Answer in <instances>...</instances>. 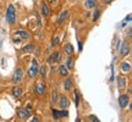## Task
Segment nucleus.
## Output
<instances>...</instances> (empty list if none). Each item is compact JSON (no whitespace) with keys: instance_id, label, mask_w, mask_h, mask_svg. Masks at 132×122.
Returning a JSON list of instances; mask_svg holds the SVG:
<instances>
[{"instance_id":"obj_9","label":"nucleus","mask_w":132,"mask_h":122,"mask_svg":"<svg viewBox=\"0 0 132 122\" xmlns=\"http://www.w3.org/2000/svg\"><path fill=\"white\" fill-rule=\"evenodd\" d=\"M67 16H69V12H67V10H65V11H62L60 14V16H59V18H58V23H64V21H65L66 18H67Z\"/></svg>"},{"instance_id":"obj_4","label":"nucleus","mask_w":132,"mask_h":122,"mask_svg":"<svg viewBox=\"0 0 132 122\" xmlns=\"http://www.w3.org/2000/svg\"><path fill=\"white\" fill-rule=\"evenodd\" d=\"M128 103H130V98H128V95L122 94V95L119 96V105H120L121 109H126V106L128 105Z\"/></svg>"},{"instance_id":"obj_34","label":"nucleus","mask_w":132,"mask_h":122,"mask_svg":"<svg viewBox=\"0 0 132 122\" xmlns=\"http://www.w3.org/2000/svg\"><path fill=\"white\" fill-rule=\"evenodd\" d=\"M49 1H50V3H53V4H54V3L56 1V0H49Z\"/></svg>"},{"instance_id":"obj_8","label":"nucleus","mask_w":132,"mask_h":122,"mask_svg":"<svg viewBox=\"0 0 132 122\" xmlns=\"http://www.w3.org/2000/svg\"><path fill=\"white\" fill-rule=\"evenodd\" d=\"M44 92H45V84H43V83L37 84V87H36V93L38 95H43Z\"/></svg>"},{"instance_id":"obj_12","label":"nucleus","mask_w":132,"mask_h":122,"mask_svg":"<svg viewBox=\"0 0 132 122\" xmlns=\"http://www.w3.org/2000/svg\"><path fill=\"white\" fill-rule=\"evenodd\" d=\"M121 71L125 73H128L131 71V66H130V64H127V62H122L121 64Z\"/></svg>"},{"instance_id":"obj_26","label":"nucleus","mask_w":132,"mask_h":122,"mask_svg":"<svg viewBox=\"0 0 132 122\" xmlns=\"http://www.w3.org/2000/svg\"><path fill=\"white\" fill-rule=\"evenodd\" d=\"M58 44H59V38H58V37H55V38L53 39V43H51V45H53V46H56Z\"/></svg>"},{"instance_id":"obj_32","label":"nucleus","mask_w":132,"mask_h":122,"mask_svg":"<svg viewBox=\"0 0 132 122\" xmlns=\"http://www.w3.org/2000/svg\"><path fill=\"white\" fill-rule=\"evenodd\" d=\"M20 42H21V39H20V38H18V39H17V38L14 39V43H20Z\"/></svg>"},{"instance_id":"obj_7","label":"nucleus","mask_w":132,"mask_h":122,"mask_svg":"<svg viewBox=\"0 0 132 122\" xmlns=\"http://www.w3.org/2000/svg\"><path fill=\"white\" fill-rule=\"evenodd\" d=\"M60 59H61V54L59 51H56V53H54V54L48 59V61H49V62H59Z\"/></svg>"},{"instance_id":"obj_14","label":"nucleus","mask_w":132,"mask_h":122,"mask_svg":"<svg viewBox=\"0 0 132 122\" xmlns=\"http://www.w3.org/2000/svg\"><path fill=\"white\" fill-rule=\"evenodd\" d=\"M12 94H14L15 98H20L22 95V89L18 88V87H15V88L12 89Z\"/></svg>"},{"instance_id":"obj_2","label":"nucleus","mask_w":132,"mask_h":122,"mask_svg":"<svg viewBox=\"0 0 132 122\" xmlns=\"http://www.w3.org/2000/svg\"><path fill=\"white\" fill-rule=\"evenodd\" d=\"M39 71V67H38V61H37V59H33L32 60V66H31V68L28 70V76L31 78L36 77V75L38 73Z\"/></svg>"},{"instance_id":"obj_10","label":"nucleus","mask_w":132,"mask_h":122,"mask_svg":"<svg viewBox=\"0 0 132 122\" xmlns=\"http://www.w3.org/2000/svg\"><path fill=\"white\" fill-rule=\"evenodd\" d=\"M84 5H86L87 9L95 7V6H97V0H86V1H84Z\"/></svg>"},{"instance_id":"obj_19","label":"nucleus","mask_w":132,"mask_h":122,"mask_svg":"<svg viewBox=\"0 0 132 122\" xmlns=\"http://www.w3.org/2000/svg\"><path fill=\"white\" fill-rule=\"evenodd\" d=\"M65 53L66 54H69V55L73 54V46H72L71 44H66L65 45Z\"/></svg>"},{"instance_id":"obj_17","label":"nucleus","mask_w":132,"mask_h":122,"mask_svg":"<svg viewBox=\"0 0 132 122\" xmlns=\"http://www.w3.org/2000/svg\"><path fill=\"white\" fill-rule=\"evenodd\" d=\"M34 50H36V46L32 44H29V45H26V46L22 49V51H23V53H32Z\"/></svg>"},{"instance_id":"obj_33","label":"nucleus","mask_w":132,"mask_h":122,"mask_svg":"<svg viewBox=\"0 0 132 122\" xmlns=\"http://www.w3.org/2000/svg\"><path fill=\"white\" fill-rule=\"evenodd\" d=\"M32 121H33V122H37V121H39V120H38V118H37V117H34V118H33Z\"/></svg>"},{"instance_id":"obj_22","label":"nucleus","mask_w":132,"mask_h":122,"mask_svg":"<svg viewBox=\"0 0 132 122\" xmlns=\"http://www.w3.org/2000/svg\"><path fill=\"white\" fill-rule=\"evenodd\" d=\"M53 117H54V120H59L60 118V112L58 110H55V109H53Z\"/></svg>"},{"instance_id":"obj_24","label":"nucleus","mask_w":132,"mask_h":122,"mask_svg":"<svg viewBox=\"0 0 132 122\" xmlns=\"http://www.w3.org/2000/svg\"><path fill=\"white\" fill-rule=\"evenodd\" d=\"M71 88V79H67L65 82V89L66 90H69V89Z\"/></svg>"},{"instance_id":"obj_29","label":"nucleus","mask_w":132,"mask_h":122,"mask_svg":"<svg viewBox=\"0 0 132 122\" xmlns=\"http://www.w3.org/2000/svg\"><path fill=\"white\" fill-rule=\"evenodd\" d=\"M125 21H127V22H130V21H131V14H128V15H127V17L125 18Z\"/></svg>"},{"instance_id":"obj_15","label":"nucleus","mask_w":132,"mask_h":122,"mask_svg":"<svg viewBox=\"0 0 132 122\" xmlns=\"http://www.w3.org/2000/svg\"><path fill=\"white\" fill-rule=\"evenodd\" d=\"M59 71H60L61 76H67V75H69V68H67L65 65H61V66L59 67Z\"/></svg>"},{"instance_id":"obj_6","label":"nucleus","mask_w":132,"mask_h":122,"mask_svg":"<svg viewBox=\"0 0 132 122\" xmlns=\"http://www.w3.org/2000/svg\"><path fill=\"white\" fill-rule=\"evenodd\" d=\"M128 53H130V44L125 42L122 44V48L120 49V54H121V56H126Z\"/></svg>"},{"instance_id":"obj_21","label":"nucleus","mask_w":132,"mask_h":122,"mask_svg":"<svg viewBox=\"0 0 132 122\" xmlns=\"http://www.w3.org/2000/svg\"><path fill=\"white\" fill-rule=\"evenodd\" d=\"M58 100H59V94H58V92H56V90H54V92H53V103L56 104V103H58Z\"/></svg>"},{"instance_id":"obj_23","label":"nucleus","mask_w":132,"mask_h":122,"mask_svg":"<svg viewBox=\"0 0 132 122\" xmlns=\"http://www.w3.org/2000/svg\"><path fill=\"white\" fill-rule=\"evenodd\" d=\"M75 103H76V106L80 105V95L77 92H75Z\"/></svg>"},{"instance_id":"obj_30","label":"nucleus","mask_w":132,"mask_h":122,"mask_svg":"<svg viewBox=\"0 0 132 122\" xmlns=\"http://www.w3.org/2000/svg\"><path fill=\"white\" fill-rule=\"evenodd\" d=\"M78 50L82 51V42H78Z\"/></svg>"},{"instance_id":"obj_20","label":"nucleus","mask_w":132,"mask_h":122,"mask_svg":"<svg viewBox=\"0 0 132 122\" xmlns=\"http://www.w3.org/2000/svg\"><path fill=\"white\" fill-rule=\"evenodd\" d=\"M65 66L67 67L69 70H70V68H71V67L73 66V60H72L71 57H69V59L66 60V65H65Z\"/></svg>"},{"instance_id":"obj_11","label":"nucleus","mask_w":132,"mask_h":122,"mask_svg":"<svg viewBox=\"0 0 132 122\" xmlns=\"http://www.w3.org/2000/svg\"><path fill=\"white\" fill-rule=\"evenodd\" d=\"M69 100H67V98H65V96H62L60 99V107L61 109H67L69 107Z\"/></svg>"},{"instance_id":"obj_13","label":"nucleus","mask_w":132,"mask_h":122,"mask_svg":"<svg viewBox=\"0 0 132 122\" xmlns=\"http://www.w3.org/2000/svg\"><path fill=\"white\" fill-rule=\"evenodd\" d=\"M117 84H119V88L122 89L126 87V78L124 77H119L117 78Z\"/></svg>"},{"instance_id":"obj_16","label":"nucleus","mask_w":132,"mask_h":122,"mask_svg":"<svg viewBox=\"0 0 132 122\" xmlns=\"http://www.w3.org/2000/svg\"><path fill=\"white\" fill-rule=\"evenodd\" d=\"M42 12H43L44 16H47V17L50 15V9L48 7L47 4H43V5H42Z\"/></svg>"},{"instance_id":"obj_28","label":"nucleus","mask_w":132,"mask_h":122,"mask_svg":"<svg viewBox=\"0 0 132 122\" xmlns=\"http://www.w3.org/2000/svg\"><path fill=\"white\" fill-rule=\"evenodd\" d=\"M67 115H69V114H67V111H65V110H62L60 112V117H66Z\"/></svg>"},{"instance_id":"obj_31","label":"nucleus","mask_w":132,"mask_h":122,"mask_svg":"<svg viewBox=\"0 0 132 122\" xmlns=\"http://www.w3.org/2000/svg\"><path fill=\"white\" fill-rule=\"evenodd\" d=\"M91 118H92V121H94V122H98L99 121V120L95 116H91Z\"/></svg>"},{"instance_id":"obj_18","label":"nucleus","mask_w":132,"mask_h":122,"mask_svg":"<svg viewBox=\"0 0 132 122\" xmlns=\"http://www.w3.org/2000/svg\"><path fill=\"white\" fill-rule=\"evenodd\" d=\"M16 34L20 35L22 39H28V37H29V34H28L26 31H16Z\"/></svg>"},{"instance_id":"obj_5","label":"nucleus","mask_w":132,"mask_h":122,"mask_svg":"<svg viewBox=\"0 0 132 122\" xmlns=\"http://www.w3.org/2000/svg\"><path fill=\"white\" fill-rule=\"evenodd\" d=\"M29 116H31V112L28 111V109H20L18 110V117L21 120H26Z\"/></svg>"},{"instance_id":"obj_25","label":"nucleus","mask_w":132,"mask_h":122,"mask_svg":"<svg viewBox=\"0 0 132 122\" xmlns=\"http://www.w3.org/2000/svg\"><path fill=\"white\" fill-rule=\"evenodd\" d=\"M100 16V11L97 10V11H94V16H93V21H97L98 20V17Z\"/></svg>"},{"instance_id":"obj_1","label":"nucleus","mask_w":132,"mask_h":122,"mask_svg":"<svg viewBox=\"0 0 132 122\" xmlns=\"http://www.w3.org/2000/svg\"><path fill=\"white\" fill-rule=\"evenodd\" d=\"M6 20L10 25H14L16 22V11H15V7L14 5H9L7 7V11H6Z\"/></svg>"},{"instance_id":"obj_27","label":"nucleus","mask_w":132,"mask_h":122,"mask_svg":"<svg viewBox=\"0 0 132 122\" xmlns=\"http://www.w3.org/2000/svg\"><path fill=\"white\" fill-rule=\"evenodd\" d=\"M42 76H43V77H45V76H47V66L42 67Z\"/></svg>"},{"instance_id":"obj_36","label":"nucleus","mask_w":132,"mask_h":122,"mask_svg":"<svg viewBox=\"0 0 132 122\" xmlns=\"http://www.w3.org/2000/svg\"><path fill=\"white\" fill-rule=\"evenodd\" d=\"M0 48H1V43H0Z\"/></svg>"},{"instance_id":"obj_35","label":"nucleus","mask_w":132,"mask_h":122,"mask_svg":"<svg viewBox=\"0 0 132 122\" xmlns=\"http://www.w3.org/2000/svg\"><path fill=\"white\" fill-rule=\"evenodd\" d=\"M106 3H111V0H106Z\"/></svg>"},{"instance_id":"obj_3","label":"nucleus","mask_w":132,"mask_h":122,"mask_svg":"<svg viewBox=\"0 0 132 122\" xmlns=\"http://www.w3.org/2000/svg\"><path fill=\"white\" fill-rule=\"evenodd\" d=\"M22 77H23V71L21 68H16L15 72H14V76H12V82L14 83H20L22 81Z\"/></svg>"}]
</instances>
